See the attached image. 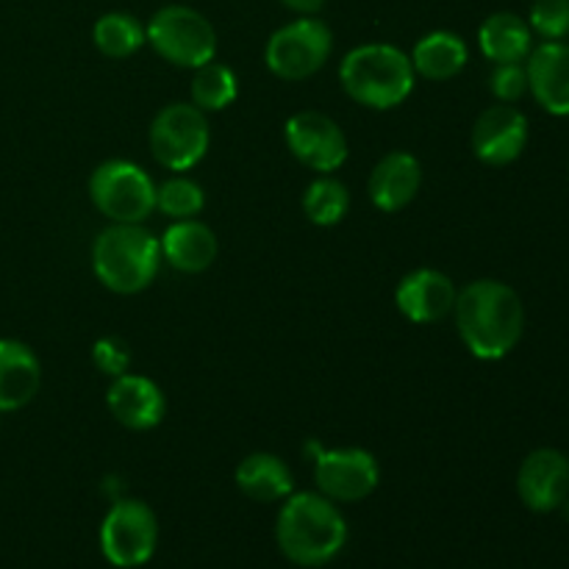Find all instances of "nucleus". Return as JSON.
<instances>
[{
  "instance_id": "1",
  "label": "nucleus",
  "mask_w": 569,
  "mask_h": 569,
  "mask_svg": "<svg viewBox=\"0 0 569 569\" xmlns=\"http://www.w3.org/2000/svg\"><path fill=\"white\" fill-rule=\"evenodd\" d=\"M456 328L476 359L500 361L517 348L526 331V309L509 283L481 278L456 295Z\"/></svg>"
},
{
  "instance_id": "2",
  "label": "nucleus",
  "mask_w": 569,
  "mask_h": 569,
  "mask_svg": "<svg viewBox=\"0 0 569 569\" xmlns=\"http://www.w3.org/2000/svg\"><path fill=\"white\" fill-rule=\"evenodd\" d=\"M276 539L292 565L322 567L342 553L348 542V522L326 495H289L278 515Z\"/></svg>"
},
{
  "instance_id": "3",
  "label": "nucleus",
  "mask_w": 569,
  "mask_h": 569,
  "mask_svg": "<svg viewBox=\"0 0 569 569\" xmlns=\"http://www.w3.org/2000/svg\"><path fill=\"white\" fill-rule=\"evenodd\" d=\"M411 59L395 44L370 42L350 50L339 64L342 89L367 109L387 111L403 103L415 89Z\"/></svg>"
},
{
  "instance_id": "4",
  "label": "nucleus",
  "mask_w": 569,
  "mask_h": 569,
  "mask_svg": "<svg viewBox=\"0 0 569 569\" xmlns=\"http://www.w3.org/2000/svg\"><path fill=\"white\" fill-rule=\"evenodd\" d=\"M161 264V244L148 228L122 226L98 233L92 244V270L106 289L117 295H137L153 283Z\"/></svg>"
},
{
  "instance_id": "5",
  "label": "nucleus",
  "mask_w": 569,
  "mask_h": 569,
  "mask_svg": "<svg viewBox=\"0 0 569 569\" xmlns=\"http://www.w3.org/2000/svg\"><path fill=\"white\" fill-rule=\"evenodd\" d=\"M94 209L111 222L142 226L156 211V183L139 164L126 159L103 161L89 178Z\"/></svg>"
},
{
  "instance_id": "6",
  "label": "nucleus",
  "mask_w": 569,
  "mask_h": 569,
  "mask_svg": "<svg viewBox=\"0 0 569 569\" xmlns=\"http://www.w3.org/2000/svg\"><path fill=\"white\" fill-rule=\"evenodd\" d=\"M144 39L164 61L176 67L209 64L217 56V31L200 11L189 6H164L144 26Z\"/></svg>"
},
{
  "instance_id": "7",
  "label": "nucleus",
  "mask_w": 569,
  "mask_h": 569,
  "mask_svg": "<svg viewBox=\"0 0 569 569\" xmlns=\"http://www.w3.org/2000/svg\"><path fill=\"white\" fill-rule=\"evenodd\" d=\"M209 142V120H206V111H200L194 103L164 106L150 122L153 159L170 172H187L200 164Z\"/></svg>"
},
{
  "instance_id": "8",
  "label": "nucleus",
  "mask_w": 569,
  "mask_h": 569,
  "mask_svg": "<svg viewBox=\"0 0 569 569\" xmlns=\"http://www.w3.org/2000/svg\"><path fill=\"white\" fill-rule=\"evenodd\" d=\"M333 48V33L317 17H300L287 22L270 37L264 61L281 81H303L326 67Z\"/></svg>"
},
{
  "instance_id": "9",
  "label": "nucleus",
  "mask_w": 569,
  "mask_h": 569,
  "mask_svg": "<svg viewBox=\"0 0 569 569\" xmlns=\"http://www.w3.org/2000/svg\"><path fill=\"white\" fill-rule=\"evenodd\" d=\"M159 545V522L142 500H120L100 526V550L114 567H142L153 559Z\"/></svg>"
},
{
  "instance_id": "10",
  "label": "nucleus",
  "mask_w": 569,
  "mask_h": 569,
  "mask_svg": "<svg viewBox=\"0 0 569 569\" xmlns=\"http://www.w3.org/2000/svg\"><path fill=\"white\" fill-rule=\"evenodd\" d=\"M315 453V481L320 495L339 503H356L376 492L381 470L372 453L361 448H317Z\"/></svg>"
},
{
  "instance_id": "11",
  "label": "nucleus",
  "mask_w": 569,
  "mask_h": 569,
  "mask_svg": "<svg viewBox=\"0 0 569 569\" xmlns=\"http://www.w3.org/2000/svg\"><path fill=\"white\" fill-rule=\"evenodd\" d=\"M289 150L300 164L315 172H337L348 161V137L322 111H298L283 128Z\"/></svg>"
},
{
  "instance_id": "12",
  "label": "nucleus",
  "mask_w": 569,
  "mask_h": 569,
  "mask_svg": "<svg viewBox=\"0 0 569 569\" xmlns=\"http://www.w3.org/2000/svg\"><path fill=\"white\" fill-rule=\"evenodd\" d=\"M528 144V117L511 103L489 106L472 126V153L489 167H506L522 156Z\"/></svg>"
},
{
  "instance_id": "13",
  "label": "nucleus",
  "mask_w": 569,
  "mask_h": 569,
  "mask_svg": "<svg viewBox=\"0 0 569 569\" xmlns=\"http://www.w3.org/2000/svg\"><path fill=\"white\" fill-rule=\"evenodd\" d=\"M520 500L537 515L561 509L569 498V459L556 448H539L526 456L517 472Z\"/></svg>"
},
{
  "instance_id": "14",
  "label": "nucleus",
  "mask_w": 569,
  "mask_h": 569,
  "mask_svg": "<svg viewBox=\"0 0 569 569\" xmlns=\"http://www.w3.org/2000/svg\"><path fill=\"white\" fill-rule=\"evenodd\" d=\"M456 283L450 281L445 272L431 270V267H420L403 276L395 292V303H398L400 315L417 326H431V322L445 320L456 306Z\"/></svg>"
},
{
  "instance_id": "15",
  "label": "nucleus",
  "mask_w": 569,
  "mask_h": 569,
  "mask_svg": "<svg viewBox=\"0 0 569 569\" xmlns=\"http://www.w3.org/2000/svg\"><path fill=\"white\" fill-rule=\"evenodd\" d=\"M106 406H109L111 417L131 431H150L164 420L167 411V400L159 383L144 376H131V372H122L111 381L109 392H106Z\"/></svg>"
},
{
  "instance_id": "16",
  "label": "nucleus",
  "mask_w": 569,
  "mask_h": 569,
  "mask_svg": "<svg viewBox=\"0 0 569 569\" xmlns=\"http://www.w3.org/2000/svg\"><path fill=\"white\" fill-rule=\"evenodd\" d=\"M528 92L548 114L569 117V44L542 42L528 53Z\"/></svg>"
},
{
  "instance_id": "17",
  "label": "nucleus",
  "mask_w": 569,
  "mask_h": 569,
  "mask_svg": "<svg viewBox=\"0 0 569 569\" xmlns=\"http://www.w3.org/2000/svg\"><path fill=\"white\" fill-rule=\"evenodd\" d=\"M420 187L422 167L417 156L406 153V150H395V153L383 156L376 170H372L370 200L376 203V209L392 214V211L406 209L417 198Z\"/></svg>"
},
{
  "instance_id": "18",
  "label": "nucleus",
  "mask_w": 569,
  "mask_h": 569,
  "mask_svg": "<svg viewBox=\"0 0 569 569\" xmlns=\"http://www.w3.org/2000/svg\"><path fill=\"white\" fill-rule=\"evenodd\" d=\"M42 387L37 353L17 339H0V411H17L31 403Z\"/></svg>"
},
{
  "instance_id": "19",
  "label": "nucleus",
  "mask_w": 569,
  "mask_h": 569,
  "mask_svg": "<svg viewBox=\"0 0 569 569\" xmlns=\"http://www.w3.org/2000/svg\"><path fill=\"white\" fill-rule=\"evenodd\" d=\"M161 244V259L170 261L176 270L189 272H203L209 270L217 261L220 244H217L214 231L200 220H176L159 239Z\"/></svg>"
},
{
  "instance_id": "20",
  "label": "nucleus",
  "mask_w": 569,
  "mask_h": 569,
  "mask_svg": "<svg viewBox=\"0 0 569 569\" xmlns=\"http://www.w3.org/2000/svg\"><path fill=\"white\" fill-rule=\"evenodd\" d=\"M478 44L495 64H522L533 50V31L522 17L498 11L478 28Z\"/></svg>"
},
{
  "instance_id": "21",
  "label": "nucleus",
  "mask_w": 569,
  "mask_h": 569,
  "mask_svg": "<svg viewBox=\"0 0 569 569\" xmlns=\"http://www.w3.org/2000/svg\"><path fill=\"white\" fill-rule=\"evenodd\" d=\"M411 67L428 81H450L467 64V44L453 31H431L411 50Z\"/></svg>"
},
{
  "instance_id": "22",
  "label": "nucleus",
  "mask_w": 569,
  "mask_h": 569,
  "mask_svg": "<svg viewBox=\"0 0 569 569\" xmlns=\"http://www.w3.org/2000/svg\"><path fill=\"white\" fill-rule=\"evenodd\" d=\"M237 487L259 503H278L295 489L292 470L272 453H250L237 467Z\"/></svg>"
},
{
  "instance_id": "23",
  "label": "nucleus",
  "mask_w": 569,
  "mask_h": 569,
  "mask_svg": "<svg viewBox=\"0 0 569 569\" xmlns=\"http://www.w3.org/2000/svg\"><path fill=\"white\" fill-rule=\"evenodd\" d=\"M92 39L94 48L109 59H128L148 42L142 22L126 11H109L100 17L92 28Z\"/></svg>"
},
{
  "instance_id": "24",
  "label": "nucleus",
  "mask_w": 569,
  "mask_h": 569,
  "mask_svg": "<svg viewBox=\"0 0 569 569\" xmlns=\"http://www.w3.org/2000/svg\"><path fill=\"white\" fill-rule=\"evenodd\" d=\"M303 209L306 217H309L315 226H339L350 209L348 187L331 176L317 178V181H311L309 189L303 192Z\"/></svg>"
},
{
  "instance_id": "25",
  "label": "nucleus",
  "mask_w": 569,
  "mask_h": 569,
  "mask_svg": "<svg viewBox=\"0 0 569 569\" xmlns=\"http://www.w3.org/2000/svg\"><path fill=\"white\" fill-rule=\"evenodd\" d=\"M239 94V81L233 76L231 67L217 64V61H209V64L198 67L192 78V103L198 106L200 111H222L237 100Z\"/></svg>"
},
{
  "instance_id": "26",
  "label": "nucleus",
  "mask_w": 569,
  "mask_h": 569,
  "mask_svg": "<svg viewBox=\"0 0 569 569\" xmlns=\"http://www.w3.org/2000/svg\"><path fill=\"white\" fill-rule=\"evenodd\" d=\"M206 194L200 183L192 178H170L156 187V209L172 220H192L203 211Z\"/></svg>"
},
{
  "instance_id": "27",
  "label": "nucleus",
  "mask_w": 569,
  "mask_h": 569,
  "mask_svg": "<svg viewBox=\"0 0 569 569\" xmlns=\"http://www.w3.org/2000/svg\"><path fill=\"white\" fill-rule=\"evenodd\" d=\"M528 26L545 42H559L569 33V0H533Z\"/></svg>"
},
{
  "instance_id": "28",
  "label": "nucleus",
  "mask_w": 569,
  "mask_h": 569,
  "mask_svg": "<svg viewBox=\"0 0 569 569\" xmlns=\"http://www.w3.org/2000/svg\"><path fill=\"white\" fill-rule=\"evenodd\" d=\"M92 361L103 376L117 378L131 367V350H128V342H122L120 337H103L94 342Z\"/></svg>"
},
{
  "instance_id": "29",
  "label": "nucleus",
  "mask_w": 569,
  "mask_h": 569,
  "mask_svg": "<svg viewBox=\"0 0 569 569\" xmlns=\"http://www.w3.org/2000/svg\"><path fill=\"white\" fill-rule=\"evenodd\" d=\"M489 89L500 103H517L528 92V76L522 64H495Z\"/></svg>"
},
{
  "instance_id": "30",
  "label": "nucleus",
  "mask_w": 569,
  "mask_h": 569,
  "mask_svg": "<svg viewBox=\"0 0 569 569\" xmlns=\"http://www.w3.org/2000/svg\"><path fill=\"white\" fill-rule=\"evenodd\" d=\"M281 3L287 6L289 11H295V14L315 17V14H320L322 6H326V0H281Z\"/></svg>"
}]
</instances>
